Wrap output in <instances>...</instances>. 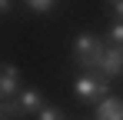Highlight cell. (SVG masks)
I'll use <instances>...</instances> for the list:
<instances>
[{
  "label": "cell",
  "mask_w": 123,
  "mask_h": 120,
  "mask_svg": "<svg viewBox=\"0 0 123 120\" xmlns=\"http://www.w3.org/2000/svg\"><path fill=\"white\" fill-rule=\"evenodd\" d=\"M100 73H106V77L113 80L117 73H123V47H106L103 50V57H100Z\"/></svg>",
  "instance_id": "cell-5"
},
{
  "label": "cell",
  "mask_w": 123,
  "mask_h": 120,
  "mask_svg": "<svg viewBox=\"0 0 123 120\" xmlns=\"http://www.w3.org/2000/svg\"><path fill=\"white\" fill-rule=\"evenodd\" d=\"M13 100H17V107H20L23 117H27V113H40L43 107H47V103H43V93L37 90V87H23Z\"/></svg>",
  "instance_id": "cell-4"
},
{
  "label": "cell",
  "mask_w": 123,
  "mask_h": 120,
  "mask_svg": "<svg viewBox=\"0 0 123 120\" xmlns=\"http://www.w3.org/2000/svg\"><path fill=\"white\" fill-rule=\"evenodd\" d=\"M37 120H67V117H63V110H57V107H43L40 113H37Z\"/></svg>",
  "instance_id": "cell-10"
},
{
  "label": "cell",
  "mask_w": 123,
  "mask_h": 120,
  "mask_svg": "<svg viewBox=\"0 0 123 120\" xmlns=\"http://www.w3.org/2000/svg\"><path fill=\"white\" fill-rule=\"evenodd\" d=\"M103 7L113 20H123V0H103Z\"/></svg>",
  "instance_id": "cell-9"
},
{
  "label": "cell",
  "mask_w": 123,
  "mask_h": 120,
  "mask_svg": "<svg viewBox=\"0 0 123 120\" xmlns=\"http://www.w3.org/2000/svg\"><path fill=\"white\" fill-rule=\"evenodd\" d=\"M20 107H17V100H0V120H20Z\"/></svg>",
  "instance_id": "cell-7"
},
{
  "label": "cell",
  "mask_w": 123,
  "mask_h": 120,
  "mask_svg": "<svg viewBox=\"0 0 123 120\" xmlns=\"http://www.w3.org/2000/svg\"><path fill=\"white\" fill-rule=\"evenodd\" d=\"M97 120H123V97H103L97 103Z\"/></svg>",
  "instance_id": "cell-6"
},
{
  "label": "cell",
  "mask_w": 123,
  "mask_h": 120,
  "mask_svg": "<svg viewBox=\"0 0 123 120\" xmlns=\"http://www.w3.org/2000/svg\"><path fill=\"white\" fill-rule=\"evenodd\" d=\"M73 93L86 103H100L103 97H110V77L100 70H86L73 80Z\"/></svg>",
  "instance_id": "cell-2"
},
{
  "label": "cell",
  "mask_w": 123,
  "mask_h": 120,
  "mask_svg": "<svg viewBox=\"0 0 123 120\" xmlns=\"http://www.w3.org/2000/svg\"><path fill=\"white\" fill-rule=\"evenodd\" d=\"M20 90H23L20 70L13 63H0V100H13Z\"/></svg>",
  "instance_id": "cell-3"
},
{
  "label": "cell",
  "mask_w": 123,
  "mask_h": 120,
  "mask_svg": "<svg viewBox=\"0 0 123 120\" xmlns=\"http://www.w3.org/2000/svg\"><path fill=\"white\" fill-rule=\"evenodd\" d=\"M27 3H30V10H37V13H50L57 0H27Z\"/></svg>",
  "instance_id": "cell-11"
},
{
  "label": "cell",
  "mask_w": 123,
  "mask_h": 120,
  "mask_svg": "<svg viewBox=\"0 0 123 120\" xmlns=\"http://www.w3.org/2000/svg\"><path fill=\"white\" fill-rule=\"evenodd\" d=\"M106 40H110L113 47H123V20H113V23L106 27Z\"/></svg>",
  "instance_id": "cell-8"
},
{
  "label": "cell",
  "mask_w": 123,
  "mask_h": 120,
  "mask_svg": "<svg viewBox=\"0 0 123 120\" xmlns=\"http://www.w3.org/2000/svg\"><path fill=\"white\" fill-rule=\"evenodd\" d=\"M7 10H10V0H0V17H3Z\"/></svg>",
  "instance_id": "cell-12"
},
{
  "label": "cell",
  "mask_w": 123,
  "mask_h": 120,
  "mask_svg": "<svg viewBox=\"0 0 123 120\" xmlns=\"http://www.w3.org/2000/svg\"><path fill=\"white\" fill-rule=\"evenodd\" d=\"M103 50H106V43H103L97 33H90V30L73 40V63L80 67V73H86V70H100Z\"/></svg>",
  "instance_id": "cell-1"
}]
</instances>
